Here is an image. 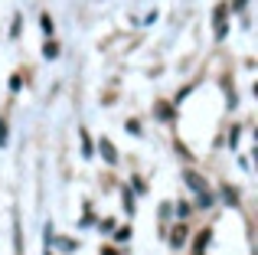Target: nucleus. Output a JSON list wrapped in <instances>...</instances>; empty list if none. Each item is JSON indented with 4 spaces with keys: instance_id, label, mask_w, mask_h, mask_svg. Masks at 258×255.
Returning a JSON list of instances; mask_svg holds the SVG:
<instances>
[{
    "instance_id": "1",
    "label": "nucleus",
    "mask_w": 258,
    "mask_h": 255,
    "mask_svg": "<svg viewBox=\"0 0 258 255\" xmlns=\"http://www.w3.org/2000/svg\"><path fill=\"white\" fill-rule=\"evenodd\" d=\"M183 180H186V183L193 186L196 193H206V180H203V177H200L196 170H183Z\"/></svg>"
},
{
    "instance_id": "2",
    "label": "nucleus",
    "mask_w": 258,
    "mask_h": 255,
    "mask_svg": "<svg viewBox=\"0 0 258 255\" xmlns=\"http://www.w3.org/2000/svg\"><path fill=\"white\" fill-rule=\"evenodd\" d=\"M216 36H226V7L216 10Z\"/></svg>"
},
{
    "instance_id": "3",
    "label": "nucleus",
    "mask_w": 258,
    "mask_h": 255,
    "mask_svg": "<svg viewBox=\"0 0 258 255\" xmlns=\"http://www.w3.org/2000/svg\"><path fill=\"white\" fill-rule=\"evenodd\" d=\"M101 154H105V160H108V164H114V147H111V141H105V138H101Z\"/></svg>"
},
{
    "instance_id": "4",
    "label": "nucleus",
    "mask_w": 258,
    "mask_h": 255,
    "mask_svg": "<svg viewBox=\"0 0 258 255\" xmlns=\"http://www.w3.org/2000/svg\"><path fill=\"white\" fill-rule=\"evenodd\" d=\"M43 30H46V36H49V33H52V20L46 17V13H43Z\"/></svg>"
}]
</instances>
